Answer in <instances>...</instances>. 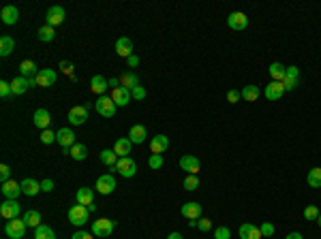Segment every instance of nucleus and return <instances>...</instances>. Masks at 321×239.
Returning a JSON list of instances; mask_svg holds the SVG:
<instances>
[{"label":"nucleus","mask_w":321,"mask_h":239,"mask_svg":"<svg viewBox=\"0 0 321 239\" xmlns=\"http://www.w3.org/2000/svg\"><path fill=\"white\" fill-rule=\"evenodd\" d=\"M114 229H116V222H114V220H109V218H99L96 222H92V229H90V233H92L94 237L105 239V237H111Z\"/></svg>","instance_id":"1"},{"label":"nucleus","mask_w":321,"mask_h":239,"mask_svg":"<svg viewBox=\"0 0 321 239\" xmlns=\"http://www.w3.org/2000/svg\"><path fill=\"white\" fill-rule=\"evenodd\" d=\"M69 222L71 224H75V226H84L86 222H88V216H90V211H88V207L86 205H73L71 209H69Z\"/></svg>","instance_id":"2"},{"label":"nucleus","mask_w":321,"mask_h":239,"mask_svg":"<svg viewBox=\"0 0 321 239\" xmlns=\"http://www.w3.org/2000/svg\"><path fill=\"white\" fill-rule=\"evenodd\" d=\"M96 111H99V116L103 118H114L116 116V102L111 96H99V101H96Z\"/></svg>","instance_id":"3"},{"label":"nucleus","mask_w":321,"mask_h":239,"mask_svg":"<svg viewBox=\"0 0 321 239\" xmlns=\"http://www.w3.org/2000/svg\"><path fill=\"white\" fill-rule=\"evenodd\" d=\"M26 233V222L15 218V220H9L7 224H4V235L9 239H21Z\"/></svg>","instance_id":"4"},{"label":"nucleus","mask_w":321,"mask_h":239,"mask_svg":"<svg viewBox=\"0 0 321 239\" xmlns=\"http://www.w3.org/2000/svg\"><path fill=\"white\" fill-rule=\"evenodd\" d=\"M180 169L182 171H186L189 175H197L201 169V162L197 156H193V154H186V156H182L180 158Z\"/></svg>","instance_id":"5"},{"label":"nucleus","mask_w":321,"mask_h":239,"mask_svg":"<svg viewBox=\"0 0 321 239\" xmlns=\"http://www.w3.org/2000/svg\"><path fill=\"white\" fill-rule=\"evenodd\" d=\"M116 171L120 173L122 177H133L137 173V165H135V160L133 158H118V162H116Z\"/></svg>","instance_id":"6"},{"label":"nucleus","mask_w":321,"mask_h":239,"mask_svg":"<svg viewBox=\"0 0 321 239\" xmlns=\"http://www.w3.org/2000/svg\"><path fill=\"white\" fill-rule=\"evenodd\" d=\"M64 17H67V13H64V9L60 4H54V7L47 9V26H52V28H56V26H60Z\"/></svg>","instance_id":"7"},{"label":"nucleus","mask_w":321,"mask_h":239,"mask_svg":"<svg viewBox=\"0 0 321 239\" xmlns=\"http://www.w3.org/2000/svg\"><path fill=\"white\" fill-rule=\"evenodd\" d=\"M96 190H99V194H111V192H114V190H116L114 175H109V173L99 175V179H96Z\"/></svg>","instance_id":"8"},{"label":"nucleus","mask_w":321,"mask_h":239,"mask_svg":"<svg viewBox=\"0 0 321 239\" xmlns=\"http://www.w3.org/2000/svg\"><path fill=\"white\" fill-rule=\"evenodd\" d=\"M32 85H36L35 79H26V77H15L13 81H11V90H13V96H21L24 92H28V88H32Z\"/></svg>","instance_id":"9"},{"label":"nucleus","mask_w":321,"mask_h":239,"mask_svg":"<svg viewBox=\"0 0 321 239\" xmlns=\"http://www.w3.org/2000/svg\"><path fill=\"white\" fill-rule=\"evenodd\" d=\"M0 216L7 218V220H15L19 216V203H18V201L7 199L2 205H0Z\"/></svg>","instance_id":"10"},{"label":"nucleus","mask_w":321,"mask_h":239,"mask_svg":"<svg viewBox=\"0 0 321 239\" xmlns=\"http://www.w3.org/2000/svg\"><path fill=\"white\" fill-rule=\"evenodd\" d=\"M56 143L60 145L62 150L73 148V145H75V133H73L71 128H60L56 133Z\"/></svg>","instance_id":"11"},{"label":"nucleus","mask_w":321,"mask_h":239,"mask_svg":"<svg viewBox=\"0 0 321 239\" xmlns=\"http://www.w3.org/2000/svg\"><path fill=\"white\" fill-rule=\"evenodd\" d=\"M56 70L52 68H39V75H36V85H41V88H50V85L56 84Z\"/></svg>","instance_id":"12"},{"label":"nucleus","mask_w":321,"mask_h":239,"mask_svg":"<svg viewBox=\"0 0 321 239\" xmlns=\"http://www.w3.org/2000/svg\"><path fill=\"white\" fill-rule=\"evenodd\" d=\"M88 120V107H71V111H69V122L73 124V126H82V124Z\"/></svg>","instance_id":"13"},{"label":"nucleus","mask_w":321,"mask_h":239,"mask_svg":"<svg viewBox=\"0 0 321 239\" xmlns=\"http://www.w3.org/2000/svg\"><path fill=\"white\" fill-rule=\"evenodd\" d=\"M264 94H266L268 101H278L283 94H285V85H283V81H270V84L266 85Z\"/></svg>","instance_id":"14"},{"label":"nucleus","mask_w":321,"mask_h":239,"mask_svg":"<svg viewBox=\"0 0 321 239\" xmlns=\"http://www.w3.org/2000/svg\"><path fill=\"white\" fill-rule=\"evenodd\" d=\"M227 26L232 30H244L246 26H249V17H246L244 13H240V11H233V13L227 17Z\"/></svg>","instance_id":"15"},{"label":"nucleus","mask_w":321,"mask_h":239,"mask_svg":"<svg viewBox=\"0 0 321 239\" xmlns=\"http://www.w3.org/2000/svg\"><path fill=\"white\" fill-rule=\"evenodd\" d=\"M238 235H240V239H264V235H261V231H259V226L250 224V222H244V224L240 226Z\"/></svg>","instance_id":"16"},{"label":"nucleus","mask_w":321,"mask_h":239,"mask_svg":"<svg viewBox=\"0 0 321 239\" xmlns=\"http://www.w3.org/2000/svg\"><path fill=\"white\" fill-rule=\"evenodd\" d=\"M2 194H4V199H11V201H18L19 194H24L21 192V184L19 182H13V179H9L7 184H2Z\"/></svg>","instance_id":"17"},{"label":"nucleus","mask_w":321,"mask_h":239,"mask_svg":"<svg viewBox=\"0 0 321 239\" xmlns=\"http://www.w3.org/2000/svg\"><path fill=\"white\" fill-rule=\"evenodd\" d=\"M180 214L184 216V218L189 220H199L201 218V203H195V201H191V203H184L180 209Z\"/></svg>","instance_id":"18"},{"label":"nucleus","mask_w":321,"mask_h":239,"mask_svg":"<svg viewBox=\"0 0 321 239\" xmlns=\"http://www.w3.org/2000/svg\"><path fill=\"white\" fill-rule=\"evenodd\" d=\"M107 88H109V81H107L103 75H94L92 79H90V90L94 92V94H99V96H105V92Z\"/></svg>","instance_id":"19"},{"label":"nucleus","mask_w":321,"mask_h":239,"mask_svg":"<svg viewBox=\"0 0 321 239\" xmlns=\"http://www.w3.org/2000/svg\"><path fill=\"white\" fill-rule=\"evenodd\" d=\"M131 148H133L131 139H128V137H120V139H116L114 152H116V156H118V158H126V156L131 154Z\"/></svg>","instance_id":"20"},{"label":"nucleus","mask_w":321,"mask_h":239,"mask_svg":"<svg viewBox=\"0 0 321 239\" xmlns=\"http://www.w3.org/2000/svg\"><path fill=\"white\" fill-rule=\"evenodd\" d=\"M116 53L122 58L133 56V41L128 39V36H120V39L116 41Z\"/></svg>","instance_id":"21"},{"label":"nucleus","mask_w":321,"mask_h":239,"mask_svg":"<svg viewBox=\"0 0 321 239\" xmlns=\"http://www.w3.org/2000/svg\"><path fill=\"white\" fill-rule=\"evenodd\" d=\"M111 99H114V102L118 107H126L133 96H131V90H126V88H122L120 85V88H116L114 92H111Z\"/></svg>","instance_id":"22"},{"label":"nucleus","mask_w":321,"mask_h":239,"mask_svg":"<svg viewBox=\"0 0 321 239\" xmlns=\"http://www.w3.org/2000/svg\"><path fill=\"white\" fill-rule=\"evenodd\" d=\"M167 148H169V139L165 135H157L150 141V152L152 154H163V152H167Z\"/></svg>","instance_id":"23"},{"label":"nucleus","mask_w":321,"mask_h":239,"mask_svg":"<svg viewBox=\"0 0 321 239\" xmlns=\"http://www.w3.org/2000/svg\"><path fill=\"white\" fill-rule=\"evenodd\" d=\"M146 137H148V130H146V126H142V124H135V126H131V130H128V139H131V143H135V145L143 143Z\"/></svg>","instance_id":"24"},{"label":"nucleus","mask_w":321,"mask_h":239,"mask_svg":"<svg viewBox=\"0 0 321 239\" xmlns=\"http://www.w3.org/2000/svg\"><path fill=\"white\" fill-rule=\"evenodd\" d=\"M32 120H35V126L41 128V130H47L50 128V124H52V116H50V111L47 109H36Z\"/></svg>","instance_id":"25"},{"label":"nucleus","mask_w":321,"mask_h":239,"mask_svg":"<svg viewBox=\"0 0 321 239\" xmlns=\"http://www.w3.org/2000/svg\"><path fill=\"white\" fill-rule=\"evenodd\" d=\"M19 184H21V192H24L26 197H36L39 192H43V190H41V184L36 182V179H32V177L24 179V182H19Z\"/></svg>","instance_id":"26"},{"label":"nucleus","mask_w":321,"mask_h":239,"mask_svg":"<svg viewBox=\"0 0 321 239\" xmlns=\"http://www.w3.org/2000/svg\"><path fill=\"white\" fill-rule=\"evenodd\" d=\"M0 17H2V21H4L7 26H13L15 21L19 19V11H18V7L9 4V7H4L2 11H0Z\"/></svg>","instance_id":"27"},{"label":"nucleus","mask_w":321,"mask_h":239,"mask_svg":"<svg viewBox=\"0 0 321 239\" xmlns=\"http://www.w3.org/2000/svg\"><path fill=\"white\" fill-rule=\"evenodd\" d=\"M19 73H21V77H26V79H36L39 68H36V64L32 62V60H24V62L19 64Z\"/></svg>","instance_id":"28"},{"label":"nucleus","mask_w":321,"mask_h":239,"mask_svg":"<svg viewBox=\"0 0 321 239\" xmlns=\"http://www.w3.org/2000/svg\"><path fill=\"white\" fill-rule=\"evenodd\" d=\"M75 199H77V203L79 205H92V201H94V192H92V188H79L77 190V194H75Z\"/></svg>","instance_id":"29"},{"label":"nucleus","mask_w":321,"mask_h":239,"mask_svg":"<svg viewBox=\"0 0 321 239\" xmlns=\"http://www.w3.org/2000/svg\"><path fill=\"white\" fill-rule=\"evenodd\" d=\"M268 70H270L272 81H283V79H285V70H287V67H285V64H281V62H272Z\"/></svg>","instance_id":"30"},{"label":"nucleus","mask_w":321,"mask_h":239,"mask_svg":"<svg viewBox=\"0 0 321 239\" xmlns=\"http://www.w3.org/2000/svg\"><path fill=\"white\" fill-rule=\"evenodd\" d=\"M120 85H122V88H126V90H135L137 85H139L137 75L131 73V70H128V73H125V75L120 77Z\"/></svg>","instance_id":"31"},{"label":"nucleus","mask_w":321,"mask_h":239,"mask_svg":"<svg viewBox=\"0 0 321 239\" xmlns=\"http://www.w3.org/2000/svg\"><path fill=\"white\" fill-rule=\"evenodd\" d=\"M15 50V41H13V36H9V34H2L0 36V56H9L11 51Z\"/></svg>","instance_id":"32"},{"label":"nucleus","mask_w":321,"mask_h":239,"mask_svg":"<svg viewBox=\"0 0 321 239\" xmlns=\"http://www.w3.org/2000/svg\"><path fill=\"white\" fill-rule=\"evenodd\" d=\"M36 36H39V41H43V43H52L54 39H56V30L52 28V26H41L39 28V32H36Z\"/></svg>","instance_id":"33"},{"label":"nucleus","mask_w":321,"mask_h":239,"mask_svg":"<svg viewBox=\"0 0 321 239\" xmlns=\"http://www.w3.org/2000/svg\"><path fill=\"white\" fill-rule=\"evenodd\" d=\"M35 239H56V233H54L52 226L39 224V226L35 229Z\"/></svg>","instance_id":"34"},{"label":"nucleus","mask_w":321,"mask_h":239,"mask_svg":"<svg viewBox=\"0 0 321 239\" xmlns=\"http://www.w3.org/2000/svg\"><path fill=\"white\" fill-rule=\"evenodd\" d=\"M21 220L26 222V226H35V229H36V226L41 224V214H39L36 209H28V211L24 214V218H21Z\"/></svg>","instance_id":"35"},{"label":"nucleus","mask_w":321,"mask_h":239,"mask_svg":"<svg viewBox=\"0 0 321 239\" xmlns=\"http://www.w3.org/2000/svg\"><path fill=\"white\" fill-rule=\"evenodd\" d=\"M306 182L310 188H321V167H315V169L308 171Z\"/></svg>","instance_id":"36"},{"label":"nucleus","mask_w":321,"mask_h":239,"mask_svg":"<svg viewBox=\"0 0 321 239\" xmlns=\"http://www.w3.org/2000/svg\"><path fill=\"white\" fill-rule=\"evenodd\" d=\"M99 158H101V162L103 165H107L111 169V167H116V162H118V156H116V152L114 150H103L99 154Z\"/></svg>","instance_id":"37"},{"label":"nucleus","mask_w":321,"mask_h":239,"mask_svg":"<svg viewBox=\"0 0 321 239\" xmlns=\"http://www.w3.org/2000/svg\"><path fill=\"white\" fill-rule=\"evenodd\" d=\"M259 94H261V90L257 88V85H246V88L242 90V99L249 101V102H255L257 99H259Z\"/></svg>","instance_id":"38"},{"label":"nucleus","mask_w":321,"mask_h":239,"mask_svg":"<svg viewBox=\"0 0 321 239\" xmlns=\"http://www.w3.org/2000/svg\"><path fill=\"white\" fill-rule=\"evenodd\" d=\"M86 156H88V150H86V145L75 143L73 148H71V158H73V160H84Z\"/></svg>","instance_id":"39"},{"label":"nucleus","mask_w":321,"mask_h":239,"mask_svg":"<svg viewBox=\"0 0 321 239\" xmlns=\"http://www.w3.org/2000/svg\"><path fill=\"white\" fill-rule=\"evenodd\" d=\"M197 188H199V177L197 175H186L184 177V190H191L193 192V190H197Z\"/></svg>","instance_id":"40"},{"label":"nucleus","mask_w":321,"mask_h":239,"mask_svg":"<svg viewBox=\"0 0 321 239\" xmlns=\"http://www.w3.org/2000/svg\"><path fill=\"white\" fill-rule=\"evenodd\" d=\"M148 167L150 169H160V167H163V154H150Z\"/></svg>","instance_id":"41"},{"label":"nucleus","mask_w":321,"mask_h":239,"mask_svg":"<svg viewBox=\"0 0 321 239\" xmlns=\"http://www.w3.org/2000/svg\"><path fill=\"white\" fill-rule=\"evenodd\" d=\"M304 218H306V220H317V218H319L317 205H308V207L304 209Z\"/></svg>","instance_id":"42"},{"label":"nucleus","mask_w":321,"mask_h":239,"mask_svg":"<svg viewBox=\"0 0 321 239\" xmlns=\"http://www.w3.org/2000/svg\"><path fill=\"white\" fill-rule=\"evenodd\" d=\"M214 239H232V231H229L227 226H218V229L214 231Z\"/></svg>","instance_id":"43"},{"label":"nucleus","mask_w":321,"mask_h":239,"mask_svg":"<svg viewBox=\"0 0 321 239\" xmlns=\"http://www.w3.org/2000/svg\"><path fill=\"white\" fill-rule=\"evenodd\" d=\"M54 141H56V133H52L50 128H47V130H43V133H41V143L50 145V143H54Z\"/></svg>","instance_id":"44"},{"label":"nucleus","mask_w":321,"mask_h":239,"mask_svg":"<svg viewBox=\"0 0 321 239\" xmlns=\"http://www.w3.org/2000/svg\"><path fill=\"white\" fill-rule=\"evenodd\" d=\"M11 94H13V90H11L9 81H0V96H2V99H9Z\"/></svg>","instance_id":"45"},{"label":"nucleus","mask_w":321,"mask_h":239,"mask_svg":"<svg viewBox=\"0 0 321 239\" xmlns=\"http://www.w3.org/2000/svg\"><path fill=\"white\" fill-rule=\"evenodd\" d=\"M259 231H261V235H264V237H272V235H274V224L264 222V224L259 226Z\"/></svg>","instance_id":"46"},{"label":"nucleus","mask_w":321,"mask_h":239,"mask_svg":"<svg viewBox=\"0 0 321 239\" xmlns=\"http://www.w3.org/2000/svg\"><path fill=\"white\" fill-rule=\"evenodd\" d=\"M240 99H242V92H238V90H229L227 92V102H232V105H235Z\"/></svg>","instance_id":"47"},{"label":"nucleus","mask_w":321,"mask_h":239,"mask_svg":"<svg viewBox=\"0 0 321 239\" xmlns=\"http://www.w3.org/2000/svg\"><path fill=\"white\" fill-rule=\"evenodd\" d=\"M131 96H133L135 101H143V99H146V90H143L142 85H137L135 90H131Z\"/></svg>","instance_id":"48"},{"label":"nucleus","mask_w":321,"mask_h":239,"mask_svg":"<svg viewBox=\"0 0 321 239\" xmlns=\"http://www.w3.org/2000/svg\"><path fill=\"white\" fill-rule=\"evenodd\" d=\"M9 177H11V169H9V165H2V167H0V182L7 184V182H9Z\"/></svg>","instance_id":"49"},{"label":"nucleus","mask_w":321,"mask_h":239,"mask_svg":"<svg viewBox=\"0 0 321 239\" xmlns=\"http://www.w3.org/2000/svg\"><path fill=\"white\" fill-rule=\"evenodd\" d=\"M300 84V79H291V77H285L283 79V85H285V90H296Z\"/></svg>","instance_id":"50"},{"label":"nucleus","mask_w":321,"mask_h":239,"mask_svg":"<svg viewBox=\"0 0 321 239\" xmlns=\"http://www.w3.org/2000/svg\"><path fill=\"white\" fill-rule=\"evenodd\" d=\"M197 229L203 231V233H206V231H210V229H212V222L208 220V218H199V222H197Z\"/></svg>","instance_id":"51"},{"label":"nucleus","mask_w":321,"mask_h":239,"mask_svg":"<svg viewBox=\"0 0 321 239\" xmlns=\"http://www.w3.org/2000/svg\"><path fill=\"white\" fill-rule=\"evenodd\" d=\"M285 77L300 79V70H298V67H287V70H285Z\"/></svg>","instance_id":"52"},{"label":"nucleus","mask_w":321,"mask_h":239,"mask_svg":"<svg viewBox=\"0 0 321 239\" xmlns=\"http://www.w3.org/2000/svg\"><path fill=\"white\" fill-rule=\"evenodd\" d=\"M41 190H43V192H52V190H54V179H43Z\"/></svg>","instance_id":"53"},{"label":"nucleus","mask_w":321,"mask_h":239,"mask_svg":"<svg viewBox=\"0 0 321 239\" xmlns=\"http://www.w3.org/2000/svg\"><path fill=\"white\" fill-rule=\"evenodd\" d=\"M94 235L92 233H88V231H77V233H73V237L71 239H92Z\"/></svg>","instance_id":"54"},{"label":"nucleus","mask_w":321,"mask_h":239,"mask_svg":"<svg viewBox=\"0 0 321 239\" xmlns=\"http://www.w3.org/2000/svg\"><path fill=\"white\" fill-rule=\"evenodd\" d=\"M126 64H128L131 68H135L137 64H139V58L135 56V53H133V56H128V58H126Z\"/></svg>","instance_id":"55"},{"label":"nucleus","mask_w":321,"mask_h":239,"mask_svg":"<svg viewBox=\"0 0 321 239\" xmlns=\"http://www.w3.org/2000/svg\"><path fill=\"white\" fill-rule=\"evenodd\" d=\"M60 68H62V73H69V75L73 73V64L71 62H64V60L60 62Z\"/></svg>","instance_id":"56"},{"label":"nucleus","mask_w":321,"mask_h":239,"mask_svg":"<svg viewBox=\"0 0 321 239\" xmlns=\"http://www.w3.org/2000/svg\"><path fill=\"white\" fill-rule=\"evenodd\" d=\"M285 239H304L302 237V233H298V231H293V233H289V235Z\"/></svg>","instance_id":"57"},{"label":"nucleus","mask_w":321,"mask_h":239,"mask_svg":"<svg viewBox=\"0 0 321 239\" xmlns=\"http://www.w3.org/2000/svg\"><path fill=\"white\" fill-rule=\"evenodd\" d=\"M109 88H120V79H109Z\"/></svg>","instance_id":"58"},{"label":"nucleus","mask_w":321,"mask_h":239,"mask_svg":"<svg viewBox=\"0 0 321 239\" xmlns=\"http://www.w3.org/2000/svg\"><path fill=\"white\" fill-rule=\"evenodd\" d=\"M167 239H184V237H182L180 233H169V235H167Z\"/></svg>","instance_id":"59"},{"label":"nucleus","mask_w":321,"mask_h":239,"mask_svg":"<svg viewBox=\"0 0 321 239\" xmlns=\"http://www.w3.org/2000/svg\"><path fill=\"white\" fill-rule=\"evenodd\" d=\"M317 224L321 226V214H319V218H317Z\"/></svg>","instance_id":"60"}]
</instances>
